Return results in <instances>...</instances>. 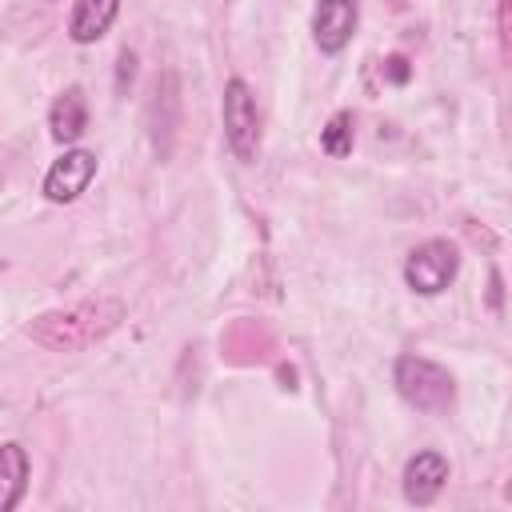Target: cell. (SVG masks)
Here are the masks:
<instances>
[{
    "label": "cell",
    "instance_id": "obj_1",
    "mask_svg": "<svg viewBox=\"0 0 512 512\" xmlns=\"http://www.w3.org/2000/svg\"><path fill=\"white\" fill-rule=\"evenodd\" d=\"M124 320V304L112 296H92L56 312H44L28 324V336L48 352H80L96 340H104Z\"/></svg>",
    "mask_w": 512,
    "mask_h": 512
},
{
    "label": "cell",
    "instance_id": "obj_2",
    "mask_svg": "<svg viewBox=\"0 0 512 512\" xmlns=\"http://www.w3.org/2000/svg\"><path fill=\"white\" fill-rule=\"evenodd\" d=\"M392 380H396V392L416 412H428V416H444L456 400V384H452L448 368H440L424 356H400Z\"/></svg>",
    "mask_w": 512,
    "mask_h": 512
},
{
    "label": "cell",
    "instance_id": "obj_3",
    "mask_svg": "<svg viewBox=\"0 0 512 512\" xmlns=\"http://www.w3.org/2000/svg\"><path fill=\"white\" fill-rule=\"evenodd\" d=\"M456 268H460V248L452 240H424L408 252L404 260V284L420 296H440L452 280H456Z\"/></svg>",
    "mask_w": 512,
    "mask_h": 512
},
{
    "label": "cell",
    "instance_id": "obj_4",
    "mask_svg": "<svg viewBox=\"0 0 512 512\" xmlns=\"http://www.w3.org/2000/svg\"><path fill=\"white\" fill-rule=\"evenodd\" d=\"M224 136H228V148L236 152V160L252 164L256 152H260V108H256V96L252 88L232 76L224 84Z\"/></svg>",
    "mask_w": 512,
    "mask_h": 512
},
{
    "label": "cell",
    "instance_id": "obj_5",
    "mask_svg": "<svg viewBox=\"0 0 512 512\" xmlns=\"http://www.w3.org/2000/svg\"><path fill=\"white\" fill-rule=\"evenodd\" d=\"M96 176V152L88 148H68L48 172H44V200L52 204H72Z\"/></svg>",
    "mask_w": 512,
    "mask_h": 512
},
{
    "label": "cell",
    "instance_id": "obj_6",
    "mask_svg": "<svg viewBox=\"0 0 512 512\" xmlns=\"http://www.w3.org/2000/svg\"><path fill=\"white\" fill-rule=\"evenodd\" d=\"M356 20H360V0H316V12H312L316 48L328 56L344 52L356 32Z\"/></svg>",
    "mask_w": 512,
    "mask_h": 512
},
{
    "label": "cell",
    "instance_id": "obj_7",
    "mask_svg": "<svg viewBox=\"0 0 512 512\" xmlns=\"http://www.w3.org/2000/svg\"><path fill=\"white\" fill-rule=\"evenodd\" d=\"M404 500L416 504V508H428L444 484H448V460L440 452H416L408 464H404Z\"/></svg>",
    "mask_w": 512,
    "mask_h": 512
},
{
    "label": "cell",
    "instance_id": "obj_8",
    "mask_svg": "<svg viewBox=\"0 0 512 512\" xmlns=\"http://www.w3.org/2000/svg\"><path fill=\"white\" fill-rule=\"evenodd\" d=\"M84 128H88V104H84V92L72 84V88H64L52 100V108H48V132H52L56 144H76L84 136Z\"/></svg>",
    "mask_w": 512,
    "mask_h": 512
},
{
    "label": "cell",
    "instance_id": "obj_9",
    "mask_svg": "<svg viewBox=\"0 0 512 512\" xmlns=\"http://www.w3.org/2000/svg\"><path fill=\"white\" fill-rule=\"evenodd\" d=\"M120 12V0H76L68 16V36L76 44H96Z\"/></svg>",
    "mask_w": 512,
    "mask_h": 512
},
{
    "label": "cell",
    "instance_id": "obj_10",
    "mask_svg": "<svg viewBox=\"0 0 512 512\" xmlns=\"http://www.w3.org/2000/svg\"><path fill=\"white\" fill-rule=\"evenodd\" d=\"M28 492V452L8 440L0 444V512H12Z\"/></svg>",
    "mask_w": 512,
    "mask_h": 512
},
{
    "label": "cell",
    "instance_id": "obj_11",
    "mask_svg": "<svg viewBox=\"0 0 512 512\" xmlns=\"http://www.w3.org/2000/svg\"><path fill=\"white\" fill-rule=\"evenodd\" d=\"M352 140H356V120L352 112H336L324 128H320V152H328L332 160H344L352 152Z\"/></svg>",
    "mask_w": 512,
    "mask_h": 512
},
{
    "label": "cell",
    "instance_id": "obj_12",
    "mask_svg": "<svg viewBox=\"0 0 512 512\" xmlns=\"http://www.w3.org/2000/svg\"><path fill=\"white\" fill-rule=\"evenodd\" d=\"M380 72H384V80L388 84H408V76H412V64H408V56H388L384 64H380Z\"/></svg>",
    "mask_w": 512,
    "mask_h": 512
},
{
    "label": "cell",
    "instance_id": "obj_13",
    "mask_svg": "<svg viewBox=\"0 0 512 512\" xmlns=\"http://www.w3.org/2000/svg\"><path fill=\"white\" fill-rule=\"evenodd\" d=\"M132 76H136V52H120V60H116V92H128V84H132Z\"/></svg>",
    "mask_w": 512,
    "mask_h": 512
},
{
    "label": "cell",
    "instance_id": "obj_14",
    "mask_svg": "<svg viewBox=\"0 0 512 512\" xmlns=\"http://www.w3.org/2000/svg\"><path fill=\"white\" fill-rule=\"evenodd\" d=\"M496 36H500V48L508 52V0H500V12H496Z\"/></svg>",
    "mask_w": 512,
    "mask_h": 512
},
{
    "label": "cell",
    "instance_id": "obj_15",
    "mask_svg": "<svg viewBox=\"0 0 512 512\" xmlns=\"http://www.w3.org/2000/svg\"><path fill=\"white\" fill-rule=\"evenodd\" d=\"M492 308H500V272H492V292H488Z\"/></svg>",
    "mask_w": 512,
    "mask_h": 512
}]
</instances>
